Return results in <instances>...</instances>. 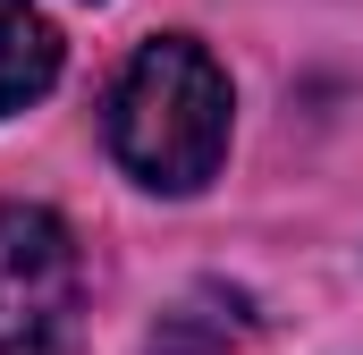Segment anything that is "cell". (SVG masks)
Masks as SVG:
<instances>
[{"mask_svg": "<svg viewBox=\"0 0 363 355\" xmlns=\"http://www.w3.org/2000/svg\"><path fill=\"white\" fill-rule=\"evenodd\" d=\"M110 153L152 195L211 186L220 153H228V77H220V60L186 34L144 43L127 60V77L110 85Z\"/></svg>", "mask_w": 363, "mask_h": 355, "instance_id": "cell-1", "label": "cell"}, {"mask_svg": "<svg viewBox=\"0 0 363 355\" xmlns=\"http://www.w3.org/2000/svg\"><path fill=\"white\" fill-rule=\"evenodd\" d=\"M85 263L60 212L0 203V355H60L77 330Z\"/></svg>", "mask_w": 363, "mask_h": 355, "instance_id": "cell-2", "label": "cell"}, {"mask_svg": "<svg viewBox=\"0 0 363 355\" xmlns=\"http://www.w3.org/2000/svg\"><path fill=\"white\" fill-rule=\"evenodd\" d=\"M60 77V34L34 0H0V119L26 110L34 93H51Z\"/></svg>", "mask_w": 363, "mask_h": 355, "instance_id": "cell-3", "label": "cell"}, {"mask_svg": "<svg viewBox=\"0 0 363 355\" xmlns=\"http://www.w3.org/2000/svg\"><path fill=\"white\" fill-rule=\"evenodd\" d=\"M152 355H211V347H194V339H169V347H152Z\"/></svg>", "mask_w": 363, "mask_h": 355, "instance_id": "cell-4", "label": "cell"}]
</instances>
